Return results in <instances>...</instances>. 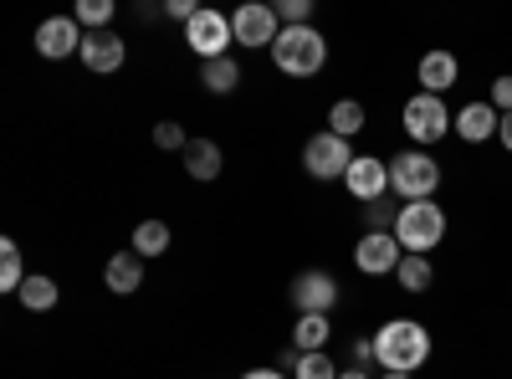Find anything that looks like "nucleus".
I'll return each mask as SVG.
<instances>
[{
    "label": "nucleus",
    "mask_w": 512,
    "mask_h": 379,
    "mask_svg": "<svg viewBox=\"0 0 512 379\" xmlns=\"http://www.w3.org/2000/svg\"><path fill=\"white\" fill-rule=\"evenodd\" d=\"M425 359H431V333H425V323H415V318L379 323V333H374V364L384 374H415Z\"/></svg>",
    "instance_id": "obj_1"
},
{
    "label": "nucleus",
    "mask_w": 512,
    "mask_h": 379,
    "mask_svg": "<svg viewBox=\"0 0 512 379\" xmlns=\"http://www.w3.org/2000/svg\"><path fill=\"white\" fill-rule=\"evenodd\" d=\"M272 62L282 77H318L328 67V41L318 26H282L272 41Z\"/></svg>",
    "instance_id": "obj_2"
},
{
    "label": "nucleus",
    "mask_w": 512,
    "mask_h": 379,
    "mask_svg": "<svg viewBox=\"0 0 512 379\" xmlns=\"http://www.w3.org/2000/svg\"><path fill=\"white\" fill-rule=\"evenodd\" d=\"M446 210L436 200H410L400 205V216H395V241L400 251H410V257H431V251L446 241Z\"/></svg>",
    "instance_id": "obj_3"
},
{
    "label": "nucleus",
    "mask_w": 512,
    "mask_h": 379,
    "mask_svg": "<svg viewBox=\"0 0 512 379\" xmlns=\"http://www.w3.org/2000/svg\"><path fill=\"white\" fill-rule=\"evenodd\" d=\"M390 190L410 205V200H436L441 190V159H431L425 149H405L390 159Z\"/></svg>",
    "instance_id": "obj_4"
},
{
    "label": "nucleus",
    "mask_w": 512,
    "mask_h": 379,
    "mask_svg": "<svg viewBox=\"0 0 512 379\" xmlns=\"http://www.w3.org/2000/svg\"><path fill=\"white\" fill-rule=\"evenodd\" d=\"M400 123H405V134L415 139V149H425V144H441V139L456 129V113H451L446 98H436V93H415V98H405Z\"/></svg>",
    "instance_id": "obj_5"
},
{
    "label": "nucleus",
    "mask_w": 512,
    "mask_h": 379,
    "mask_svg": "<svg viewBox=\"0 0 512 379\" xmlns=\"http://www.w3.org/2000/svg\"><path fill=\"white\" fill-rule=\"evenodd\" d=\"M231 41H236V31H231V16L226 11H195V21L185 26V47L200 57V62H216V57H231Z\"/></svg>",
    "instance_id": "obj_6"
},
{
    "label": "nucleus",
    "mask_w": 512,
    "mask_h": 379,
    "mask_svg": "<svg viewBox=\"0 0 512 379\" xmlns=\"http://www.w3.org/2000/svg\"><path fill=\"white\" fill-rule=\"evenodd\" d=\"M349 164H354V149H349V139H338V134H313L303 144V170L313 180H344Z\"/></svg>",
    "instance_id": "obj_7"
},
{
    "label": "nucleus",
    "mask_w": 512,
    "mask_h": 379,
    "mask_svg": "<svg viewBox=\"0 0 512 379\" xmlns=\"http://www.w3.org/2000/svg\"><path fill=\"white\" fill-rule=\"evenodd\" d=\"M400 262H405V251H400V241L390 231H364L359 246H354V267L364 277H395Z\"/></svg>",
    "instance_id": "obj_8"
},
{
    "label": "nucleus",
    "mask_w": 512,
    "mask_h": 379,
    "mask_svg": "<svg viewBox=\"0 0 512 379\" xmlns=\"http://www.w3.org/2000/svg\"><path fill=\"white\" fill-rule=\"evenodd\" d=\"M231 31H236V47H267V52H272V41L282 36L277 6H262V0H251V6H236Z\"/></svg>",
    "instance_id": "obj_9"
},
{
    "label": "nucleus",
    "mask_w": 512,
    "mask_h": 379,
    "mask_svg": "<svg viewBox=\"0 0 512 379\" xmlns=\"http://www.w3.org/2000/svg\"><path fill=\"white\" fill-rule=\"evenodd\" d=\"M344 185H349V195L364 200V205L384 200V195H390V159H379V154H354Z\"/></svg>",
    "instance_id": "obj_10"
},
{
    "label": "nucleus",
    "mask_w": 512,
    "mask_h": 379,
    "mask_svg": "<svg viewBox=\"0 0 512 379\" xmlns=\"http://www.w3.org/2000/svg\"><path fill=\"white\" fill-rule=\"evenodd\" d=\"M82 41H88V31L77 26V16H47L36 26V52L47 62H62V57L82 52Z\"/></svg>",
    "instance_id": "obj_11"
},
{
    "label": "nucleus",
    "mask_w": 512,
    "mask_h": 379,
    "mask_svg": "<svg viewBox=\"0 0 512 379\" xmlns=\"http://www.w3.org/2000/svg\"><path fill=\"white\" fill-rule=\"evenodd\" d=\"M292 303H297V313H333L338 308V282H333V272H297L292 277Z\"/></svg>",
    "instance_id": "obj_12"
},
{
    "label": "nucleus",
    "mask_w": 512,
    "mask_h": 379,
    "mask_svg": "<svg viewBox=\"0 0 512 379\" xmlns=\"http://www.w3.org/2000/svg\"><path fill=\"white\" fill-rule=\"evenodd\" d=\"M415 82H420V93L446 98L456 82H461V62H456V52H425L420 67H415Z\"/></svg>",
    "instance_id": "obj_13"
},
{
    "label": "nucleus",
    "mask_w": 512,
    "mask_h": 379,
    "mask_svg": "<svg viewBox=\"0 0 512 379\" xmlns=\"http://www.w3.org/2000/svg\"><path fill=\"white\" fill-rule=\"evenodd\" d=\"M82 67L88 72H118L123 62H128V47L113 36V31H88V41H82Z\"/></svg>",
    "instance_id": "obj_14"
},
{
    "label": "nucleus",
    "mask_w": 512,
    "mask_h": 379,
    "mask_svg": "<svg viewBox=\"0 0 512 379\" xmlns=\"http://www.w3.org/2000/svg\"><path fill=\"white\" fill-rule=\"evenodd\" d=\"M497 129H502V113L492 108V103H466L461 113H456V139H466V144H487V139H497Z\"/></svg>",
    "instance_id": "obj_15"
},
{
    "label": "nucleus",
    "mask_w": 512,
    "mask_h": 379,
    "mask_svg": "<svg viewBox=\"0 0 512 379\" xmlns=\"http://www.w3.org/2000/svg\"><path fill=\"white\" fill-rule=\"evenodd\" d=\"M103 287L113 292V298L139 292V287H144V257H139V251H113L108 267H103Z\"/></svg>",
    "instance_id": "obj_16"
},
{
    "label": "nucleus",
    "mask_w": 512,
    "mask_h": 379,
    "mask_svg": "<svg viewBox=\"0 0 512 379\" xmlns=\"http://www.w3.org/2000/svg\"><path fill=\"white\" fill-rule=\"evenodd\" d=\"M185 175L190 180H216L221 175V144L216 139H190V149H185Z\"/></svg>",
    "instance_id": "obj_17"
},
{
    "label": "nucleus",
    "mask_w": 512,
    "mask_h": 379,
    "mask_svg": "<svg viewBox=\"0 0 512 379\" xmlns=\"http://www.w3.org/2000/svg\"><path fill=\"white\" fill-rule=\"evenodd\" d=\"M328 333H333V323H328L323 313H297V328H292V349H303V354H323Z\"/></svg>",
    "instance_id": "obj_18"
},
{
    "label": "nucleus",
    "mask_w": 512,
    "mask_h": 379,
    "mask_svg": "<svg viewBox=\"0 0 512 379\" xmlns=\"http://www.w3.org/2000/svg\"><path fill=\"white\" fill-rule=\"evenodd\" d=\"M364 123H369V113H364L359 98H338V103L328 108V134H338V139H354Z\"/></svg>",
    "instance_id": "obj_19"
},
{
    "label": "nucleus",
    "mask_w": 512,
    "mask_h": 379,
    "mask_svg": "<svg viewBox=\"0 0 512 379\" xmlns=\"http://www.w3.org/2000/svg\"><path fill=\"white\" fill-rule=\"evenodd\" d=\"M16 298H21V303H26L31 313H52L62 292H57V282H52L47 272H31V277H26V287L16 292Z\"/></svg>",
    "instance_id": "obj_20"
},
{
    "label": "nucleus",
    "mask_w": 512,
    "mask_h": 379,
    "mask_svg": "<svg viewBox=\"0 0 512 379\" xmlns=\"http://www.w3.org/2000/svg\"><path fill=\"white\" fill-rule=\"evenodd\" d=\"M200 82H205V88H210V93H221V98H226V93H236V88H241V82H246V77H241V67H236V57H216V62H205V72H200Z\"/></svg>",
    "instance_id": "obj_21"
},
{
    "label": "nucleus",
    "mask_w": 512,
    "mask_h": 379,
    "mask_svg": "<svg viewBox=\"0 0 512 379\" xmlns=\"http://www.w3.org/2000/svg\"><path fill=\"white\" fill-rule=\"evenodd\" d=\"M26 267H21V246L16 241H0V292H21L26 287Z\"/></svg>",
    "instance_id": "obj_22"
},
{
    "label": "nucleus",
    "mask_w": 512,
    "mask_h": 379,
    "mask_svg": "<svg viewBox=\"0 0 512 379\" xmlns=\"http://www.w3.org/2000/svg\"><path fill=\"white\" fill-rule=\"evenodd\" d=\"M134 251L139 257H164L169 251V226L164 221H139L134 226Z\"/></svg>",
    "instance_id": "obj_23"
},
{
    "label": "nucleus",
    "mask_w": 512,
    "mask_h": 379,
    "mask_svg": "<svg viewBox=\"0 0 512 379\" xmlns=\"http://www.w3.org/2000/svg\"><path fill=\"white\" fill-rule=\"evenodd\" d=\"M400 287L405 292H415V298H420V292L425 287H431V277H436V267H431V257H410V251H405V262H400Z\"/></svg>",
    "instance_id": "obj_24"
},
{
    "label": "nucleus",
    "mask_w": 512,
    "mask_h": 379,
    "mask_svg": "<svg viewBox=\"0 0 512 379\" xmlns=\"http://www.w3.org/2000/svg\"><path fill=\"white\" fill-rule=\"evenodd\" d=\"M77 26L82 31H103L108 21H113V0H77Z\"/></svg>",
    "instance_id": "obj_25"
},
{
    "label": "nucleus",
    "mask_w": 512,
    "mask_h": 379,
    "mask_svg": "<svg viewBox=\"0 0 512 379\" xmlns=\"http://www.w3.org/2000/svg\"><path fill=\"white\" fill-rule=\"evenodd\" d=\"M344 369H338L328 354H303V364L292 369V379H338Z\"/></svg>",
    "instance_id": "obj_26"
},
{
    "label": "nucleus",
    "mask_w": 512,
    "mask_h": 379,
    "mask_svg": "<svg viewBox=\"0 0 512 379\" xmlns=\"http://www.w3.org/2000/svg\"><path fill=\"white\" fill-rule=\"evenodd\" d=\"M282 26H313V0H277Z\"/></svg>",
    "instance_id": "obj_27"
},
{
    "label": "nucleus",
    "mask_w": 512,
    "mask_h": 379,
    "mask_svg": "<svg viewBox=\"0 0 512 379\" xmlns=\"http://www.w3.org/2000/svg\"><path fill=\"white\" fill-rule=\"evenodd\" d=\"M154 149H190V139H185V129L180 123H154Z\"/></svg>",
    "instance_id": "obj_28"
},
{
    "label": "nucleus",
    "mask_w": 512,
    "mask_h": 379,
    "mask_svg": "<svg viewBox=\"0 0 512 379\" xmlns=\"http://www.w3.org/2000/svg\"><path fill=\"white\" fill-rule=\"evenodd\" d=\"M395 216H400V205L374 200V205H369V231H390V236H395Z\"/></svg>",
    "instance_id": "obj_29"
},
{
    "label": "nucleus",
    "mask_w": 512,
    "mask_h": 379,
    "mask_svg": "<svg viewBox=\"0 0 512 379\" xmlns=\"http://www.w3.org/2000/svg\"><path fill=\"white\" fill-rule=\"evenodd\" d=\"M497 113H512V72H502L497 82H492V98H487Z\"/></svg>",
    "instance_id": "obj_30"
},
{
    "label": "nucleus",
    "mask_w": 512,
    "mask_h": 379,
    "mask_svg": "<svg viewBox=\"0 0 512 379\" xmlns=\"http://www.w3.org/2000/svg\"><path fill=\"white\" fill-rule=\"evenodd\" d=\"M354 364H374V339H354Z\"/></svg>",
    "instance_id": "obj_31"
},
{
    "label": "nucleus",
    "mask_w": 512,
    "mask_h": 379,
    "mask_svg": "<svg viewBox=\"0 0 512 379\" xmlns=\"http://www.w3.org/2000/svg\"><path fill=\"white\" fill-rule=\"evenodd\" d=\"M497 139H502V149L512 154V113H502V129H497Z\"/></svg>",
    "instance_id": "obj_32"
},
{
    "label": "nucleus",
    "mask_w": 512,
    "mask_h": 379,
    "mask_svg": "<svg viewBox=\"0 0 512 379\" xmlns=\"http://www.w3.org/2000/svg\"><path fill=\"white\" fill-rule=\"evenodd\" d=\"M241 379H287V374H282V369H246Z\"/></svg>",
    "instance_id": "obj_33"
},
{
    "label": "nucleus",
    "mask_w": 512,
    "mask_h": 379,
    "mask_svg": "<svg viewBox=\"0 0 512 379\" xmlns=\"http://www.w3.org/2000/svg\"><path fill=\"white\" fill-rule=\"evenodd\" d=\"M338 379H369L364 369H344V374H338Z\"/></svg>",
    "instance_id": "obj_34"
},
{
    "label": "nucleus",
    "mask_w": 512,
    "mask_h": 379,
    "mask_svg": "<svg viewBox=\"0 0 512 379\" xmlns=\"http://www.w3.org/2000/svg\"><path fill=\"white\" fill-rule=\"evenodd\" d=\"M379 379H415V374H379Z\"/></svg>",
    "instance_id": "obj_35"
}]
</instances>
